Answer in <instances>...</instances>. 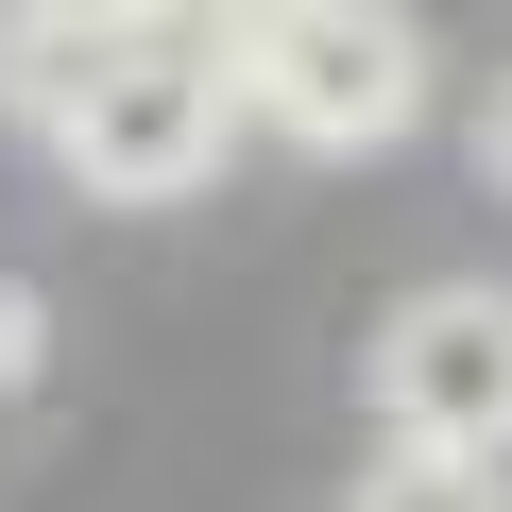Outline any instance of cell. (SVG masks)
<instances>
[{"label":"cell","instance_id":"6da1fadb","mask_svg":"<svg viewBox=\"0 0 512 512\" xmlns=\"http://www.w3.org/2000/svg\"><path fill=\"white\" fill-rule=\"evenodd\" d=\"M239 120H274L291 154H393L427 120V35L393 0H222L205 18Z\"/></svg>","mask_w":512,"mask_h":512},{"label":"cell","instance_id":"7a4b0ae2","mask_svg":"<svg viewBox=\"0 0 512 512\" xmlns=\"http://www.w3.org/2000/svg\"><path fill=\"white\" fill-rule=\"evenodd\" d=\"M35 137H52V171H69L86 205H188V188L222 171V137H239V86H222V52H205L188 18H120Z\"/></svg>","mask_w":512,"mask_h":512},{"label":"cell","instance_id":"3957f363","mask_svg":"<svg viewBox=\"0 0 512 512\" xmlns=\"http://www.w3.org/2000/svg\"><path fill=\"white\" fill-rule=\"evenodd\" d=\"M376 427L512 461V291H410L376 325Z\"/></svg>","mask_w":512,"mask_h":512},{"label":"cell","instance_id":"277c9868","mask_svg":"<svg viewBox=\"0 0 512 512\" xmlns=\"http://www.w3.org/2000/svg\"><path fill=\"white\" fill-rule=\"evenodd\" d=\"M359 512H512V461H478V444H376Z\"/></svg>","mask_w":512,"mask_h":512},{"label":"cell","instance_id":"5b68a950","mask_svg":"<svg viewBox=\"0 0 512 512\" xmlns=\"http://www.w3.org/2000/svg\"><path fill=\"white\" fill-rule=\"evenodd\" d=\"M35 342H52V325H35V291H0V393L35 376Z\"/></svg>","mask_w":512,"mask_h":512},{"label":"cell","instance_id":"8992f818","mask_svg":"<svg viewBox=\"0 0 512 512\" xmlns=\"http://www.w3.org/2000/svg\"><path fill=\"white\" fill-rule=\"evenodd\" d=\"M478 171L512 188V69H495V103H478Z\"/></svg>","mask_w":512,"mask_h":512},{"label":"cell","instance_id":"52a82bcc","mask_svg":"<svg viewBox=\"0 0 512 512\" xmlns=\"http://www.w3.org/2000/svg\"><path fill=\"white\" fill-rule=\"evenodd\" d=\"M86 18H171V0H86Z\"/></svg>","mask_w":512,"mask_h":512}]
</instances>
